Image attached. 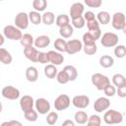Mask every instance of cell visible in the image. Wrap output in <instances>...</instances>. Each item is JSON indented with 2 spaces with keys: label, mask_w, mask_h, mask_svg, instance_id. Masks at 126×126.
I'll return each instance as SVG.
<instances>
[{
  "label": "cell",
  "mask_w": 126,
  "mask_h": 126,
  "mask_svg": "<svg viewBox=\"0 0 126 126\" xmlns=\"http://www.w3.org/2000/svg\"><path fill=\"white\" fill-rule=\"evenodd\" d=\"M12 60H13V58H12L11 53L7 49H5L3 47H0V62L2 64L9 65V64L12 63Z\"/></svg>",
  "instance_id": "d6986e66"
},
{
  "label": "cell",
  "mask_w": 126,
  "mask_h": 126,
  "mask_svg": "<svg viewBox=\"0 0 126 126\" xmlns=\"http://www.w3.org/2000/svg\"><path fill=\"white\" fill-rule=\"evenodd\" d=\"M87 124H88L89 126H99V125L101 124V118H100L98 115L93 114V115H91V116L88 118Z\"/></svg>",
  "instance_id": "74e56055"
},
{
  "label": "cell",
  "mask_w": 126,
  "mask_h": 126,
  "mask_svg": "<svg viewBox=\"0 0 126 126\" xmlns=\"http://www.w3.org/2000/svg\"><path fill=\"white\" fill-rule=\"evenodd\" d=\"M33 44L36 48H45L50 44V38L47 35H38L36 38H34Z\"/></svg>",
  "instance_id": "e0dca14e"
},
{
  "label": "cell",
  "mask_w": 126,
  "mask_h": 126,
  "mask_svg": "<svg viewBox=\"0 0 126 126\" xmlns=\"http://www.w3.org/2000/svg\"><path fill=\"white\" fill-rule=\"evenodd\" d=\"M83 50L87 55H94L97 51V45L95 42L89 43V44H83Z\"/></svg>",
  "instance_id": "d6a6232c"
},
{
  "label": "cell",
  "mask_w": 126,
  "mask_h": 126,
  "mask_svg": "<svg viewBox=\"0 0 126 126\" xmlns=\"http://www.w3.org/2000/svg\"><path fill=\"white\" fill-rule=\"evenodd\" d=\"M47 7V0H33L32 1V8L34 11L42 12Z\"/></svg>",
  "instance_id": "1f68e13d"
},
{
  "label": "cell",
  "mask_w": 126,
  "mask_h": 126,
  "mask_svg": "<svg viewBox=\"0 0 126 126\" xmlns=\"http://www.w3.org/2000/svg\"><path fill=\"white\" fill-rule=\"evenodd\" d=\"M103 92H104V94H105L107 97H111V96H113V95L116 94V89H115V87H114L113 85L109 84L107 87H105V88L103 89Z\"/></svg>",
  "instance_id": "ab89813d"
},
{
  "label": "cell",
  "mask_w": 126,
  "mask_h": 126,
  "mask_svg": "<svg viewBox=\"0 0 126 126\" xmlns=\"http://www.w3.org/2000/svg\"><path fill=\"white\" fill-rule=\"evenodd\" d=\"M54 21H55V15L52 12H44L43 15H41V22L46 26L52 25Z\"/></svg>",
  "instance_id": "4316f807"
},
{
  "label": "cell",
  "mask_w": 126,
  "mask_h": 126,
  "mask_svg": "<svg viewBox=\"0 0 126 126\" xmlns=\"http://www.w3.org/2000/svg\"><path fill=\"white\" fill-rule=\"evenodd\" d=\"M83 49V42L79 39H71L69 41H67V45H66V52L70 55L76 54L78 52H80Z\"/></svg>",
  "instance_id": "8fae6325"
},
{
  "label": "cell",
  "mask_w": 126,
  "mask_h": 126,
  "mask_svg": "<svg viewBox=\"0 0 126 126\" xmlns=\"http://www.w3.org/2000/svg\"><path fill=\"white\" fill-rule=\"evenodd\" d=\"M118 35L110 32H107L100 36V43L104 47H114L118 44Z\"/></svg>",
  "instance_id": "5b68a950"
},
{
  "label": "cell",
  "mask_w": 126,
  "mask_h": 126,
  "mask_svg": "<svg viewBox=\"0 0 126 126\" xmlns=\"http://www.w3.org/2000/svg\"><path fill=\"white\" fill-rule=\"evenodd\" d=\"M71 104V99L67 94H60L54 100V107L58 111L67 109Z\"/></svg>",
  "instance_id": "8992f818"
},
{
  "label": "cell",
  "mask_w": 126,
  "mask_h": 126,
  "mask_svg": "<svg viewBox=\"0 0 126 126\" xmlns=\"http://www.w3.org/2000/svg\"><path fill=\"white\" fill-rule=\"evenodd\" d=\"M2 109H3V106H2V103H1V101H0V113L2 112Z\"/></svg>",
  "instance_id": "816d5d0a"
},
{
  "label": "cell",
  "mask_w": 126,
  "mask_h": 126,
  "mask_svg": "<svg viewBox=\"0 0 126 126\" xmlns=\"http://www.w3.org/2000/svg\"><path fill=\"white\" fill-rule=\"evenodd\" d=\"M35 110L39 114H47L50 110V103L44 97H39L34 101Z\"/></svg>",
  "instance_id": "30bf717a"
},
{
  "label": "cell",
  "mask_w": 126,
  "mask_h": 126,
  "mask_svg": "<svg viewBox=\"0 0 126 126\" xmlns=\"http://www.w3.org/2000/svg\"><path fill=\"white\" fill-rule=\"evenodd\" d=\"M24 115H25V118L30 122H34L37 120V111L34 110L33 108H31V109L25 111Z\"/></svg>",
  "instance_id": "836d02e7"
},
{
  "label": "cell",
  "mask_w": 126,
  "mask_h": 126,
  "mask_svg": "<svg viewBox=\"0 0 126 126\" xmlns=\"http://www.w3.org/2000/svg\"><path fill=\"white\" fill-rule=\"evenodd\" d=\"M3 34L8 39H11V40H20L21 37H22V35H23V32L16 26L8 25V26L4 27V29H3Z\"/></svg>",
  "instance_id": "3957f363"
},
{
  "label": "cell",
  "mask_w": 126,
  "mask_h": 126,
  "mask_svg": "<svg viewBox=\"0 0 126 126\" xmlns=\"http://www.w3.org/2000/svg\"><path fill=\"white\" fill-rule=\"evenodd\" d=\"M103 121L106 124H119L123 121V114L115 109H106L103 115Z\"/></svg>",
  "instance_id": "6da1fadb"
},
{
  "label": "cell",
  "mask_w": 126,
  "mask_h": 126,
  "mask_svg": "<svg viewBox=\"0 0 126 126\" xmlns=\"http://www.w3.org/2000/svg\"><path fill=\"white\" fill-rule=\"evenodd\" d=\"M116 93H117L118 96H120V97H122V98L125 97V96H126V86H122V87L117 88Z\"/></svg>",
  "instance_id": "7dc6e473"
},
{
  "label": "cell",
  "mask_w": 126,
  "mask_h": 126,
  "mask_svg": "<svg viewBox=\"0 0 126 126\" xmlns=\"http://www.w3.org/2000/svg\"><path fill=\"white\" fill-rule=\"evenodd\" d=\"M55 78H56L57 82L59 84H61V85H65L68 82H70L69 81V78H68V76H67V74H66V72L64 70H62L60 72H57V75H56Z\"/></svg>",
  "instance_id": "8d00e7d4"
},
{
  "label": "cell",
  "mask_w": 126,
  "mask_h": 126,
  "mask_svg": "<svg viewBox=\"0 0 126 126\" xmlns=\"http://www.w3.org/2000/svg\"><path fill=\"white\" fill-rule=\"evenodd\" d=\"M55 24L57 27L61 28V27H64L68 24H70V18L68 15L66 14H60L57 16L56 20H55Z\"/></svg>",
  "instance_id": "f1b7e54d"
},
{
  "label": "cell",
  "mask_w": 126,
  "mask_h": 126,
  "mask_svg": "<svg viewBox=\"0 0 126 126\" xmlns=\"http://www.w3.org/2000/svg\"><path fill=\"white\" fill-rule=\"evenodd\" d=\"M84 3L91 8H99L102 4V0H84Z\"/></svg>",
  "instance_id": "60d3db41"
},
{
  "label": "cell",
  "mask_w": 126,
  "mask_h": 126,
  "mask_svg": "<svg viewBox=\"0 0 126 126\" xmlns=\"http://www.w3.org/2000/svg\"><path fill=\"white\" fill-rule=\"evenodd\" d=\"M114 64V59L109 55H102L99 58V65L103 68H110Z\"/></svg>",
  "instance_id": "484cf974"
},
{
  "label": "cell",
  "mask_w": 126,
  "mask_h": 126,
  "mask_svg": "<svg viewBox=\"0 0 126 126\" xmlns=\"http://www.w3.org/2000/svg\"><path fill=\"white\" fill-rule=\"evenodd\" d=\"M33 41H34V38L32 37V34L30 33H24L20 39V43L22 46L24 47H28V46H31L33 44Z\"/></svg>",
  "instance_id": "83f0119b"
},
{
  "label": "cell",
  "mask_w": 126,
  "mask_h": 126,
  "mask_svg": "<svg viewBox=\"0 0 126 126\" xmlns=\"http://www.w3.org/2000/svg\"><path fill=\"white\" fill-rule=\"evenodd\" d=\"M4 42H5V36L2 33H0V47L4 44Z\"/></svg>",
  "instance_id": "f907efd6"
},
{
  "label": "cell",
  "mask_w": 126,
  "mask_h": 126,
  "mask_svg": "<svg viewBox=\"0 0 126 126\" xmlns=\"http://www.w3.org/2000/svg\"><path fill=\"white\" fill-rule=\"evenodd\" d=\"M37 62H39L41 64H47V63H49L48 53L47 52H38Z\"/></svg>",
  "instance_id": "b9f144b4"
},
{
  "label": "cell",
  "mask_w": 126,
  "mask_h": 126,
  "mask_svg": "<svg viewBox=\"0 0 126 126\" xmlns=\"http://www.w3.org/2000/svg\"><path fill=\"white\" fill-rule=\"evenodd\" d=\"M29 23H30V20H29V15L25 12H20L16 15L15 17V20H14V24L15 26L20 29L21 31L23 30H26L28 29L29 27Z\"/></svg>",
  "instance_id": "52a82bcc"
},
{
  "label": "cell",
  "mask_w": 126,
  "mask_h": 126,
  "mask_svg": "<svg viewBox=\"0 0 126 126\" xmlns=\"http://www.w3.org/2000/svg\"><path fill=\"white\" fill-rule=\"evenodd\" d=\"M2 126H22V123L17 120H11V121H6L2 123Z\"/></svg>",
  "instance_id": "c3c4849f"
},
{
  "label": "cell",
  "mask_w": 126,
  "mask_h": 126,
  "mask_svg": "<svg viewBox=\"0 0 126 126\" xmlns=\"http://www.w3.org/2000/svg\"><path fill=\"white\" fill-rule=\"evenodd\" d=\"M63 70L66 72V74H67V76L69 78V81L73 82V81H75L77 79V77H78V71H77L76 67H74L72 65H66Z\"/></svg>",
  "instance_id": "7402d4cb"
},
{
  "label": "cell",
  "mask_w": 126,
  "mask_h": 126,
  "mask_svg": "<svg viewBox=\"0 0 126 126\" xmlns=\"http://www.w3.org/2000/svg\"><path fill=\"white\" fill-rule=\"evenodd\" d=\"M26 79L31 82V83H34L37 81L38 79V71L35 67L33 66H30L26 69Z\"/></svg>",
  "instance_id": "ac0fdd59"
},
{
  "label": "cell",
  "mask_w": 126,
  "mask_h": 126,
  "mask_svg": "<svg viewBox=\"0 0 126 126\" xmlns=\"http://www.w3.org/2000/svg\"><path fill=\"white\" fill-rule=\"evenodd\" d=\"M29 20L33 25H39L41 23V15L37 11H31L29 14Z\"/></svg>",
  "instance_id": "4dcf8cb0"
},
{
  "label": "cell",
  "mask_w": 126,
  "mask_h": 126,
  "mask_svg": "<svg viewBox=\"0 0 126 126\" xmlns=\"http://www.w3.org/2000/svg\"><path fill=\"white\" fill-rule=\"evenodd\" d=\"M2 96L7 98V99H10V100H15L17 98L20 97V91L13 87V86H6L2 89Z\"/></svg>",
  "instance_id": "ba28073f"
},
{
  "label": "cell",
  "mask_w": 126,
  "mask_h": 126,
  "mask_svg": "<svg viewBox=\"0 0 126 126\" xmlns=\"http://www.w3.org/2000/svg\"><path fill=\"white\" fill-rule=\"evenodd\" d=\"M48 53V57H49V63L58 66L61 65L64 61V56L61 52L59 51H55V50H50L47 52Z\"/></svg>",
  "instance_id": "5bb4252c"
},
{
  "label": "cell",
  "mask_w": 126,
  "mask_h": 126,
  "mask_svg": "<svg viewBox=\"0 0 126 126\" xmlns=\"http://www.w3.org/2000/svg\"><path fill=\"white\" fill-rule=\"evenodd\" d=\"M109 106H110V100L107 96H100L96 98L94 103V109L98 113L105 111L106 109L109 108Z\"/></svg>",
  "instance_id": "9c48e42d"
},
{
  "label": "cell",
  "mask_w": 126,
  "mask_h": 126,
  "mask_svg": "<svg viewBox=\"0 0 126 126\" xmlns=\"http://www.w3.org/2000/svg\"><path fill=\"white\" fill-rule=\"evenodd\" d=\"M63 126H75V122L72 121V120H65L63 123H62Z\"/></svg>",
  "instance_id": "681fc988"
},
{
  "label": "cell",
  "mask_w": 126,
  "mask_h": 126,
  "mask_svg": "<svg viewBox=\"0 0 126 126\" xmlns=\"http://www.w3.org/2000/svg\"><path fill=\"white\" fill-rule=\"evenodd\" d=\"M87 28L89 31H94V30H96L99 28V23L97 22L96 19L94 20H92V21H89L87 22Z\"/></svg>",
  "instance_id": "ee69618b"
},
{
  "label": "cell",
  "mask_w": 126,
  "mask_h": 126,
  "mask_svg": "<svg viewBox=\"0 0 126 126\" xmlns=\"http://www.w3.org/2000/svg\"><path fill=\"white\" fill-rule=\"evenodd\" d=\"M33 105H34V100H33L32 96L26 94V95L21 97V99H20V107L23 110V112L32 108Z\"/></svg>",
  "instance_id": "9a60e30c"
},
{
  "label": "cell",
  "mask_w": 126,
  "mask_h": 126,
  "mask_svg": "<svg viewBox=\"0 0 126 126\" xmlns=\"http://www.w3.org/2000/svg\"><path fill=\"white\" fill-rule=\"evenodd\" d=\"M89 32H90L91 34L94 37L95 40L99 39L100 36H101V31H100V28H98V29H96V30H94V31H89Z\"/></svg>",
  "instance_id": "bcb514c9"
},
{
  "label": "cell",
  "mask_w": 126,
  "mask_h": 126,
  "mask_svg": "<svg viewBox=\"0 0 126 126\" xmlns=\"http://www.w3.org/2000/svg\"><path fill=\"white\" fill-rule=\"evenodd\" d=\"M45 120H46V123H47V124H49V125H54V124L58 121V114H57V112H55V111L48 112Z\"/></svg>",
  "instance_id": "f35d334b"
},
{
  "label": "cell",
  "mask_w": 126,
  "mask_h": 126,
  "mask_svg": "<svg viewBox=\"0 0 126 126\" xmlns=\"http://www.w3.org/2000/svg\"><path fill=\"white\" fill-rule=\"evenodd\" d=\"M54 47L57 51L59 52H66V45H67V41L62 38V37H58L55 39L54 41Z\"/></svg>",
  "instance_id": "f546056e"
},
{
  "label": "cell",
  "mask_w": 126,
  "mask_h": 126,
  "mask_svg": "<svg viewBox=\"0 0 126 126\" xmlns=\"http://www.w3.org/2000/svg\"><path fill=\"white\" fill-rule=\"evenodd\" d=\"M83 17L85 19V21L89 22V21H92V20H94L95 19V15L92 12V11H87V12H84L83 14Z\"/></svg>",
  "instance_id": "f6af8a7d"
},
{
  "label": "cell",
  "mask_w": 126,
  "mask_h": 126,
  "mask_svg": "<svg viewBox=\"0 0 126 126\" xmlns=\"http://www.w3.org/2000/svg\"><path fill=\"white\" fill-rule=\"evenodd\" d=\"M114 55L117 58H124L126 55V47L123 44H117L114 46Z\"/></svg>",
  "instance_id": "e575fe53"
},
{
  "label": "cell",
  "mask_w": 126,
  "mask_h": 126,
  "mask_svg": "<svg viewBox=\"0 0 126 126\" xmlns=\"http://www.w3.org/2000/svg\"><path fill=\"white\" fill-rule=\"evenodd\" d=\"M72 20V27L76 28V29H83L86 26V21L84 19L83 16L75 18V19H71Z\"/></svg>",
  "instance_id": "d590c367"
},
{
  "label": "cell",
  "mask_w": 126,
  "mask_h": 126,
  "mask_svg": "<svg viewBox=\"0 0 126 126\" xmlns=\"http://www.w3.org/2000/svg\"><path fill=\"white\" fill-rule=\"evenodd\" d=\"M97 22L101 25H107L109 24L110 22V14L106 11H100L98 12V14L96 15V18Z\"/></svg>",
  "instance_id": "603a6c76"
},
{
  "label": "cell",
  "mask_w": 126,
  "mask_h": 126,
  "mask_svg": "<svg viewBox=\"0 0 126 126\" xmlns=\"http://www.w3.org/2000/svg\"><path fill=\"white\" fill-rule=\"evenodd\" d=\"M84 10H85L84 4H82L81 2L73 3L71 5V8H70V17H71V19H75V18L83 16Z\"/></svg>",
  "instance_id": "4fadbf2b"
},
{
  "label": "cell",
  "mask_w": 126,
  "mask_h": 126,
  "mask_svg": "<svg viewBox=\"0 0 126 126\" xmlns=\"http://www.w3.org/2000/svg\"><path fill=\"white\" fill-rule=\"evenodd\" d=\"M43 71H44L45 77L48 78V79H54L56 77V75H57V72H58L56 66L53 65V64H47L44 67V70Z\"/></svg>",
  "instance_id": "44dd1931"
},
{
  "label": "cell",
  "mask_w": 126,
  "mask_h": 126,
  "mask_svg": "<svg viewBox=\"0 0 126 126\" xmlns=\"http://www.w3.org/2000/svg\"><path fill=\"white\" fill-rule=\"evenodd\" d=\"M72 104L77 107V108H81L84 109L87 106H89L90 104V97L86 94H79V95H75L72 99Z\"/></svg>",
  "instance_id": "7c38bea8"
},
{
  "label": "cell",
  "mask_w": 126,
  "mask_h": 126,
  "mask_svg": "<svg viewBox=\"0 0 126 126\" xmlns=\"http://www.w3.org/2000/svg\"><path fill=\"white\" fill-rule=\"evenodd\" d=\"M88 118H89V116H88L87 112H85L83 110L77 111L75 113V116H74L75 123H77V124H85V123H87Z\"/></svg>",
  "instance_id": "d4e9b609"
},
{
  "label": "cell",
  "mask_w": 126,
  "mask_h": 126,
  "mask_svg": "<svg viewBox=\"0 0 126 126\" xmlns=\"http://www.w3.org/2000/svg\"><path fill=\"white\" fill-rule=\"evenodd\" d=\"M112 84L114 87H122V86H126V78L122 75V74H115L112 76Z\"/></svg>",
  "instance_id": "cb8c5ba5"
},
{
  "label": "cell",
  "mask_w": 126,
  "mask_h": 126,
  "mask_svg": "<svg viewBox=\"0 0 126 126\" xmlns=\"http://www.w3.org/2000/svg\"><path fill=\"white\" fill-rule=\"evenodd\" d=\"M91 80H92V84L98 91H103V89L110 84L109 78L107 76H105V75L100 74V73H94V74H93Z\"/></svg>",
  "instance_id": "7a4b0ae2"
},
{
  "label": "cell",
  "mask_w": 126,
  "mask_h": 126,
  "mask_svg": "<svg viewBox=\"0 0 126 126\" xmlns=\"http://www.w3.org/2000/svg\"><path fill=\"white\" fill-rule=\"evenodd\" d=\"M111 25L113 29L115 30H122L124 32H126V20H125V15L122 12H116L112 18H111Z\"/></svg>",
  "instance_id": "277c9868"
},
{
  "label": "cell",
  "mask_w": 126,
  "mask_h": 126,
  "mask_svg": "<svg viewBox=\"0 0 126 126\" xmlns=\"http://www.w3.org/2000/svg\"><path fill=\"white\" fill-rule=\"evenodd\" d=\"M95 41H96V40H95L94 37L91 34L90 32H86V33L83 34V43H84V44L94 43V42H95Z\"/></svg>",
  "instance_id": "7bdbcfd3"
},
{
  "label": "cell",
  "mask_w": 126,
  "mask_h": 126,
  "mask_svg": "<svg viewBox=\"0 0 126 126\" xmlns=\"http://www.w3.org/2000/svg\"><path fill=\"white\" fill-rule=\"evenodd\" d=\"M38 50L36 47H33L32 45L25 47L24 48V55L27 59H29L32 62H37V56H38Z\"/></svg>",
  "instance_id": "2e32d148"
},
{
  "label": "cell",
  "mask_w": 126,
  "mask_h": 126,
  "mask_svg": "<svg viewBox=\"0 0 126 126\" xmlns=\"http://www.w3.org/2000/svg\"><path fill=\"white\" fill-rule=\"evenodd\" d=\"M73 32H74V28L68 24L64 27H61L59 28V34L61 35L62 38H69L73 35Z\"/></svg>",
  "instance_id": "ffe728a7"
},
{
  "label": "cell",
  "mask_w": 126,
  "mask_h": 126,
  "mask_svg": "<svg viewBox=\"0 0 126 126\" xmlns=\"http://www.w3.org/2000/svg\"><path fill=\"white\" fill-rule=\"evenodd\" d=\"M0 1H3V0H0Z\"/></svg>",
  "instance_id": "f5cc1de1"
}]
</instances>
